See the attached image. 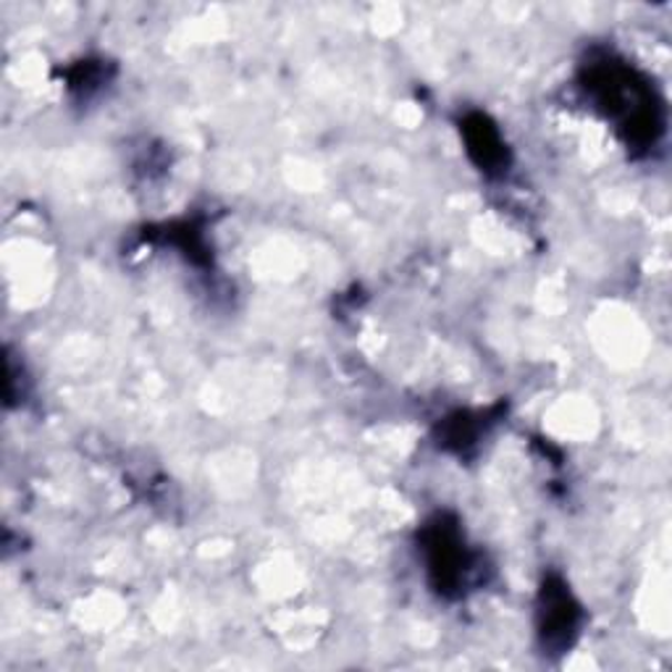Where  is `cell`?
<instances>
[{"mask_svg": "<svg viewBox=\"0 0 672 672\" xmlns=\"http://www.w3.org/2000/svg\"><path fill=\"white\" fill-rule=\"evenodd\" d=\"M542 633L549 643L559 641L570 643V636L576 633V618L578 607L573 601L570 594L565 591V586H544V609H542Z\"/></svg>", "mask_w": 672, "mask_h": 672, "instance_id": "obj_1", "label": "cell"}, {"mask_svg": "<svg viewBox=\"0 0 672 672\" xmlns=\"http://www.w3.org/2000/svg\"><path fill=\"white\" fill-rule=\"evenodd\" d=\"M460 538L452 528L447 525H433L429 534V563L431 570L439 573V584H452V580L460 578V563H462V552L458 549Z\"/></svg>", "mask_w": 672, "mask_h": 672, "instance_id": "obj_2", "label": "cell"}, {"mask_svg": "<svg viewBox=\"0 0 672 672\" xmlns=\"http://www.w3.org/2000/svg\"><path fill=\"white\" fill-rule=\"evenodd\" d=\"M465 137H468V150L473 153V158L479 160V166L492 171L504 164V150L502 139L496 135V129L489 124L486 116H473L465 122Z\"/></svg>", "mask_w": 672, "mask_h": 672, "instance_id": "obj_3", "label": "cell"}]
</instances>
